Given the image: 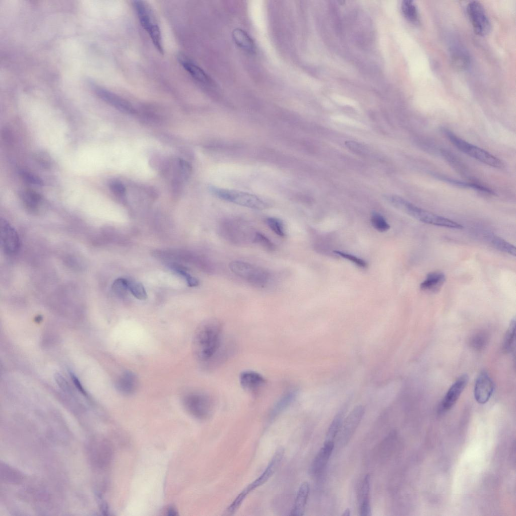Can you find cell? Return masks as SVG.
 Masks as SVG:
<instances>
[{
    "instance_id": "obj_1",
    "label": "cell",
    "mask_w": 516,
    "mask_h": 516,
    "mask_svg": "<svg viewBox=\"0 0 516 516\" xmlns=\"http://www.w3.org/2000/svg\"><path fill=\"white\" fill-rule=\"evenodd\" d=\"M222 325L216 318H208L197 326L192 339V351L196 358L207 364L222 347Z\"/></svg>"
},
{
    "instance_id": "obj_2",
    "label": "cell",
    "mask_w": 516,
    "mask_h": 516,
    "mask_svg": "<svg viewBox=\"0 0 516 516\" xmlns=\"http://www.w3.org/2000/svg\"><path fill=\"white\" fill-rule=\"evenodd\" d=\"M384 198L396 209L422 222L453 229H461L463 228L461 224L420 208L399 196L389 194L385 195Z\"/></svg>"
},
{
    "instance_id": "obj_3",
    "label": "cell",
    "mask_w": 516,
    "mask_h": 516,
    "mask_svg": "<svg viewBox=\"0 0 516 516\" xmlns=\"http://www.w3.org/2000/svg\"><path fill=\"white\" fill-rule=\"evenodd\" d=\"M219 232L226 241L236 245H244L251 242L256 231L247 222L240 219H225L219 224Z\"/></svg>"
},
{
    "instance_id": "obj_4",
    "label": "cell",
    "mask_w": 516,
    "mask_h": 516,
    "mask_svg": "<svg viewBox=\"0 0 516 516\" xmlns=\"http://www.w3.org/2000/svg\"><path fill=\"white\" fill-rule=\"evenodd\" d=\"M133 5L141 26L148 33L157 50L163 54L160 29L151 7L143 1H134Z\"/></svg>"
},
{
    "instance_id": "obj_5",
    "label": "cell",
    "mask_w": 516,
    "mask_h": 516,
    "mask_svg": "<svg viewBox=\"0 0 516 516\" xmlns=\"http://www.w3.org/2000/svg\"><path fill=\"white\" fill-rule=\"evenodd\" d=\"M231 272L251 285L257 288L265 287L271 279V274L267 270L241 261H233L229 263Z\"/></svg>"
},
{
    "instance_id": "obj_6",
    "label": "cell",
    "mask_w": 516,
    "mask_h": 516,
    "mask_svg": "<svg viewBox=\"0 0 516 516\" xmlns=\"http://www.w3.org/2000/svg\"><path fill=\"white\" fill-rule=\"evenodd\" d=\"M442 131L450 142L463 153L490 166L495 168L503 167L502 161L491 154L466 142L448 129L444 128Z\"/></svg>"
},
{
    "instance_id": "obj_7",
    "label": "cell",
    "mask_w": 516,
    "mask_h": 516,
    "mask_svg": "<svg viewBox=\"0 0 516 516\" xmlns=\"http://www.w3.org/2000/svg\"><path fill=\"white\" fill-rule=\"evenodd\" d=\"M210 190L220 199L245 207L264 210L269 207L263 199L248 192L214 186L210 187Z\"/></svg>"
},
{
    "instance_id": "obj_8",
    "label": "cell",
    "mask_w": 516,
    "mask_h": 516,
    "mask_svg": "<svg viewBox=\"0 0 516 516\" xmlns=\"http://www.w3.org/2000/svg\"><path fill=\"white\" fill-rule=\"evenodd\" d=\"M185 410L192 416L205 419L212 413L213 403L211 397L206 394L194 392L187 394L182 399Z\"/></svg>"
},
{
    "instance_id": "obj_9",
    "label": "cell",
    "mask_w": 516,
    "mask_h": 516,
    "mask_svg": "<svg viewBox=\"0 0 516 516\" xmlns=\"http://www.w3.org/2000/svg\"><path fill=\"white\" fill-rule=\"evenodd\" d=\"M467 11L475 33L481 36L487 35L490 31L491 24L482 5L471 1L467 5Z\"/></svg>"
},
{
    "instance_id": "obj_10",
    "label": "cell",
    "mask_w": 516,
    "mask_h": 516,
    "mask_svg": "<svg viewBox=\"0 0 516 516\" xmlns=\"http://www.w3.org/2000/svg\"><path fill=\"white\" fill-rule=\"evenodd\" d=\"M284 454V448L282 447L278 448L263 473L246 487L240 493L244 497L246 498L247 495L252 491L266 483L278 469Z\"/></svg>"
},
{
    "instance_id": "obj_11",
    "label": "cell",
    "mask_w": 516,
    "mask_h": 516,
    "mask_svg": "<svg viewBox=\"0 0 516 516\" xmlns=\"http://www.w3.org/2000/svg\"><path fill=\"white\" fill-rule=\"evenodd\" d=\"M364 412V406L357 405L352 410L343 422L340 436V441L342 445H345L348 443L361 421Z\"/></svg>"
},
{
    "instance_id": "obj_12",
    "label": "cell",
    "mask_w": 516,
    "mask_h": 516,
    "mask_svg": "<svg viewBox=\"0 0 516 516\" xmlns=\"http://www.w3.org/2000/svg\"><path fill=\"white\" fill-rule=\"evenodd\" d=\"M1 245L3 251L9 255L15 254L20 247L18 234L12 225L4 218L1 219Z\"/></svg>"
},
{
    "instance_id": "obj_13",
    "label": "cell",
    "mask_w": 516,
    "mask_h": 516,
    "mask_svg": "<svg viewBox=\"0 0 516 516\" xmlns=\"http://www.w3.org/2000/svg\"><path fill=\"white\" fill-rule=\"evenodd\" d=\"M468 381V376L463 374L451 385L440 403L439 408L440 412H446L453 407L467 385Z\"/></svg>"
},
{
    "instance_id": "obj_14",
    "label": "cell",
    "mask_w": 516,
    "mask_h": 516,
    "mask_svg": "<svg viewBox=\"0 0 516 516\" xmlns=\"http://www.w3.org/2000/svg\"><path fill=\"white\" fill-rule=\"evenodd\" d=\"M493 391L494 384L489 374L485 371H481L475 383L474 394L475 400L479 404H485L491 397Z\"/></svg>"
},
{
    "instance_id": "obj_15",
    "label": "cell",
    "mask_w": 516,
    "mask_h": 516,
    "mask_svg": "<svg viewBox=\"0 0 516 516\" xmlns=\"http://www.w3.org/2000/svg\"><path fill=\"white\" fill-rule=\"evenodd\" d=\"M95 90L99 97L119 111L127 114L136 113L131 103L124 98L104 88L97 87Z\"/></svg>"
},
{
    "instance_id": "obj_16",
    "label": "cell",
    "mask_w": 516,
    "mask_h": 516,
    "mask_svg": "<svg viewBox=\"0 0 516 516\" xmlns=\"http://www.w3.org/2000/svg\"><path fill=\"white\" fill-rule=\"evenodd\" d=\"M179 63L195 80L203 84H209L211 80L207 74L195 62L184 53L177 55Z\"/></svg>"
},
{
    "instance_id": "obj_17",
    "label": "cell",
    "mask_w": 516,
    "mask_h": 516,
    "mask_svg": "<svg viewBox=\"0 0 516 516\" xmlns=\"http://www.w3.org/2000/svg\"><path fill=\"white\" fill-rule=\"evenodd\" d=\"M241 387L246 391L254 393L262 388L266 382L265 377L260 373L252 370H245L239 377Z\"/></svg>"
},
{
    "instance_id": "obj_18",
    "label": "cell",
    "mask_w": 516,
    "mask_h": 516,
    "mask_svg": "<svg viewBox=\"0 0 516 516\" xmlns=\"http://www.w3.org/2000/svg\"><path fill=\"white\" fill-rule=\"evenodd\" d=\"M139 385V380L136 374L130 370H126L119 375L116 380L115 385L118 392L125 396L134 394Z\"/></svg>"
},
{
    "instance_id": "obj_19",
    "label": "cell",
    "mask_w": 516,
    "mask_h": 516,
    "mask_svg": "<svg viewBox=\"0 0 516 516\" xmlns=\"http://www.w3.org/2000/svg\"><path fill=\"white\" fill-rule=\"evenodd\" d=\"M334 447V441H325L324 445L320 449L311 463L310 468L311 474H317L322 471L332 455Z\"/></svg>"
},
{
    "instance_id": "obj_20",
    "label": "cell",
    "mask_w": 516,
    "mask_h": 516,
    "mask_svg": "<svg viewBox=\"0 0 516 516\" xmlns=\"http://www.w3.org/2000/svg\"><path fill=\"white\" fill-rule=\"evenodd\" d=\"M450 60L453 67L459 71L467 70L470 65V57L463 47L457 45L451 48Z\"/></svg>"
},
{
    "instance_id": "obj_21",
    "label": "cell",
    "mask_w": 516,
    "mask_h": 516,
    "mask_svg": "<svg viewBox=\"0 0 516 516\" xmlns=\"http://www.w3.org/2000/svg\"><path fill=\"white\" fill-rule=\"evenodd\" d=\"M309 492L308 483L307 482H303L297 491L295 502L290 515L300 516L304 514Z\"/></svg>"
},
{
    "instance_id": "obj_22",
    "label": "cell",
    "mask_w": 516,
    "mask_h": 516,
    "mask_svg": "<svg viewBox=\"0 0 516 516\" xmlns=\"http://www.w3.org/2000/svg\"><path fill=\"white\" fill-rule=\"evenodd\" d=\"M444 274L440 272L428 274L425 279L421 283L420 289L424 291L435 293L439 291L445 281Z\"/></svg>"
},
{
    "instance_id": "obj_23",
    "label": "cell",
    "mask_w": 516,
    "mask_h": 516,
    "mask_svg": "<svg viewBox=\"0 0 516 516\" xmlns=\"http://www.w3.org/2000/svg\"><path fill=\"white\" fill-rule=\"evenodd\" d=\"M297 390L291 389L285 393L275 404L270 413L271 417L277 416L287 408L294 400L297 395Z\"/></svg>"
},
{
    "instance_id": "obj_24",
    "label": "cell",
    "mask_w": 516,
    "mask_h": 516,
    "mask_svg": "<svg viewBox=\"0 0 516 516\" xmlns=\"http://www.w3.org/2000/svg\"><path fill=\"white\" fill-rule=\"evenodd\" d=\"M232 37L235 44L240 48L248 52H254L255 46L253 40L243 30L239 28L234 29Z\"/></svg>"
},
{
    "instance_id": "obj_25",
    "label": "cell",
    "mask_w": 516,
    "mask_h": 516,
    "mask_svg": "<svg viewBox=\"0 0 516 516\" xmlns=\"http://www.w3.org/2000/svg\"><path fill=\"white\" fill-rule=\"evenodd\" d=\"M361 499L360 506V515L369 516L371 515L369 501L370 476L366 475L364 478L361 487Z\"/></svg>"
},
{
    "instance_id": "obj_26",
    "label": "cell",
    "mask_w": 516,
    "mask_h": 516,
    "mask_svg": "<svg viewBox=\"0 0 516 516\" xmlns=\"http://www.w3.org/2000/svg\"><path fill=\"white\" fill-rule=\"evenodd\" d=\"M401 9L406 18L412 23L419 22V16L418 9L414 2L410 0L403 1Z\"/></svg>"
},
{
    "instance_id": "obj_27",
    "label": "cell",
    "mask_w": 516,
    "mask_h": 516,
    "mask_svg": "<svg viewBox=\"0 0 516 516\" xmlns=\"http://www.w3.org/2000/svg\"><path fill=\"white\" fill-rule=\"evenodd\" d=\"M515 325V319L514 317L511 320L503 342L502 349L506 353L511 352L514 347Z\"/></svg>"
},
{
    "instance_id": "obj_28",
    "label": "cell",
    "mask_w": 516,
    "mask_h": 516,
    "mask_svg": "<svg viewBox=\"0 0 516 516\" xmlns=\"http://www.w3.org/2000/svg\"><path fill=\"white\" fill-rule=\"evenodd\" d=\"M489 239L492 245L495 248L513 256L515 255V247L505 240L493 235L490 236Z\"/></svg>"
},
{
    "instance_id": "obj_29",
    "label": "cell",
    "mask_w": 516,
    "mask_h": 516,
    "mask_svg": "<svg viewBox=\"0 0 516 516\" xmlns=\"http://www.w3.org/2000/svg\"><path fill=\"white\" fill-rule=\"evenodd\" d=\"M343 415V412L341 411L334 418L331 424L329 427L327 433L326 441H334L336 436L340 430L342 425Z\"/></svg>"
},
{
    "instance_id": "obj_30",
    "label": "cell",
    "mask_w": 516,
    "mask_h": 516,
    "mask_svg": "<svg viewBox=\"0 0 516 516\" xmlns=\"http://www.w3.org/2000/svg\"><path fill=\"white\" fill-rule=\"evenodd\" d=\"M22 199L28 209L31 210H35L41 200V197L35 191L28 190L23 194Z\"/></svg>"
},
{
    "instance_id": "obj_31",
    "label": "cell",
    "mask_w": 516,
    "mask_h": 516,
    "mask_svg": "<svg viewBox=\"0 0 516 516\" xmlns=\"http://www.w3.org/2000/svg\"><path fill=\"white\" fill-rule=\"evenodd\" d=\"M265 222L268 227L278 236L284 237L286 236V230L283 222L279 218L268 217Z\"/></svg>"
},
{
    "instance_id": "obj_32",
    "label": "cell",
    "mask_w": 516,
    "mask_h": 516,
    "mask_svg": "<svg viewBox=\"0 0 516 516\" xmlns=\"http://www.w3.org/2000/svg\"><path fill=\"white\" fill-rule=\"evenodd\" d=\"M253 243L262 246L270 251H273L276 248L275 244L268 237L263 233L257 231H256L255 233Z\"/></svg>"
},
{
    "instance_id": "obj_33",
    "label": "cell",
    "mask_w": 516,
    "mask_h": 516,
    "mask_svg": "<svg viewBox=\"0 0 516 516\" xmlns=\"http://www.w3.org/2000/svg\"><path fill=\"white\" fill-rule=\"evenodd\" d=\"M128 288L133 295L137 299L144 300L147 298L146 290L141 283L128 280Z\"/></svg>"
},
{
    "instance_id": "obj_34",
    "label": "cell",
    "mask_w": 516,
    "mask_h": 516,
    "mask_svg": "<svg viewBox=\"0 0 516 516\" xmlns=\"http://www.w3.org/2000/svg\"><path fill=\"white\" fill-rule=\"evenodd\" d=\"M372 226L377 231L382 232L390 229V225L385 219L379 214L374 212L371 217Z\"/></svg>"
},
{
    "instance_id": "obj_35",
    "label": "cell",
    "mask_w": 516,
    "mask_h": 516,
    "mask_svg": "<svg viewBox=\"0 0 516 516\" xmlns=\"http://www.w3.org/2000/svg\"><path fill=\"white\" fill-rule=\"evenodd\" d=\"M177 174L178 176L177 178H176L175 180L176 179V180L178 181L179 177L180 181L181 179L184 180L188 178L191 171V167L190 165L186 161L182 159H178L177 160Z\"/></svg>"
},
{
    "instance_id": "obj_36",
    "label": "cell",
    "mask_w": 516,
    "mask_h": 516,
    "mask_svg": "<svg viewBox=\"0 0 516 516\" xmlns=\"http://www.w3.org/2000/svg\"><path fill=\"white\" fill-rule=\"evenodd\" d=\"M128 280L123 278H118L113 282L112 289L116 294L123 296L128 290Z\"/></svg>"
},
{
    "instance_id": "obj_37",
    "label": "cell",
    "mask_w": 516,
    "mask_h": 516,
    "mask_svg": "<svg viewBox=\"0 0 516 516\" xmlns=\"http://www.w3.org/2000/svg\"><path fill=\"white\" fill-rule=\"evenodd\" d=\"M487 340V336L485 333H478L471 338L470 345L473 348L479 350L485 347Z\"/></svg>"
},
{
    "instance_id": "obj_38",
    "label": "cell",
    "mask_w": 516,
    "mask_h": 516,
    "mask_svg": "<svg viewBox=\"0 0 516 516\" xmlns=\"http://www.w3.org/2000/svg\"><path fill=\"white\" fill-rule=\"evenodd\" d=\"M334 252L341 257L349 260L360 267L364 268L367 266L365 261L353 255L338 250H335Z\"/></svg>"
},
{
    "instance_id": "obj_39",
    "label": "cell",
    "mask_w": 516,
    "mask_h": 516,
    "mask_svg": "<svg viewBox=\"0 0 516 516\" xmlns=\"http://www.w3.org/2000/svg\"><path fill=\"white\" fill-rule=\"evenodd\" d=\"M20 173L22 178L27 182L38 185H43L42 179L33 173L24 170L20 171Z\"/></svg>"
},
{
    "instance_id": "obj_40",
    "label": "cell",
    "mask_w": 516,
    "mask_h": 516,
    "mask_svg": "<svg viewBox=\"0 0 516 516\" xmlns=\"http://www.w3.org/2000/svg\"><path fill=\"white\" fill-rule=\"evenodd\" d=\"M109 188L112 192L117 196H123L126 191L124 185L119 181H111L109 184Z\"/></svg>"
},
{
    "instance_id": "obj_41",
    "label": "cell",
    "mask_w": 516,
    "mask_h": 516,
    "mask_svg": "<svg viewBox=\"0 0 516 516\" xmlns=\"http://www.w3.org/2000/svg\"><path fill=\"white\" fill-rule=\"evenodd\" d=\"M55 379L57 384L60 388L64 391H68V384L67 380L64 377L59 373H56L55 375Z\"/></svg>"
},
{
    "instance_id": "obj_42",
    "label": "cell",
    "mask_w": 516,
    "mask_h": 516,
    "mask_svg": "<svg viewBox=\"0 0 516 516\" xmlns=\"http://www.w3.org/2000/svg\"><path fill=\"white\" fill-rule=\"evenodd\" d=\"M185 279L188 285L190 287H195L198 286L199 284V280L195 277H194L190 275H189L188 277V278H187Z\"/></svg>"
},
{
    "instance_id": "obj_43",
    "label": "cell",
    "mask_w": 516,
    "mask_h": 516,
    "mask_svg": "<svg viewBox=\"0 0 516 516\" xmlns=\"http://www.w3.org/2000/svg\"><path fill=\"white\" fill-rule=\"evenodd\" d=\"M71 377L78 389L83 394H85V391L78 378L73 374H72Z\"/></svg>"
},
{
    "instance_id": "obj_44",
    "label": "cell",
    "mask_w": 516,
    "mask_h": 516,
    "mask_svg": "<svg viewBox=\"0 0 516 516\" xmlns=\"http://www.w3.org/2000/svg\"><path fill=\"white\" fill-rule=\"evenodd\" d=\"M350 515V510L349 508H347L346 509H345L343 512V513L342 514L343 516H349Z\"/></svg>"
},
{
    "instance_id": "obj_45",
    "label": "cell",
    "mask_w": 516,
    "mask_h": 516,
    "mask_svg": "<svg viewBox=\"0 0 516 516\" xmlns=\"http://www.w3.org/2000/svg\"><path fill=\"white\" fill-rule=\"evenodd\" d=\"M175 512L176 511L173 509H170V510H169V511H168V512L170 513L169 514L171 515H176V512Z\"/></svg>"
}]
</instances>
